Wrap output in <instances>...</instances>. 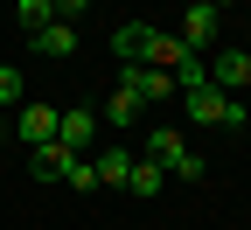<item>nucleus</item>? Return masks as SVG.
I'll use <instances>...</instances> for the list:
<instances>
[{
    "label": "nucleus",
    "mask_w": 251,
    "mask_h": 230,
    "mask_svg": "<svg viewBox=\"0 0 251 230\" xmlns=\"http://www.w3.org/2000/svg\"><path fill=\"white\" fill-rule=\"evenodd\" d=\"M91 175H98V188H126V175H133V153H126V147H98Z\"/></svg>",
    "instance_id": "9"
},
{
    "label": "nucleus",
    "mask_w": 251,
    "mask_h": 230,
    "mask_svg": "<svg viewBox=\"0 0 251 230\" xmlns=\"http://www.w3.org/2000/svg\"><path fill=\"white\" fill-rule=\"evenodd\" d=\"M126 188H133L140 203H153V195L168 188V168H161V160H133V175H126Z\"/></svg>",
    "instance_id": "12"
},
{
    "label": "nucleus",
    "mask_w": 251,
    "mask_h": 230,
    "mask_svg": "<svg viewBox=\"0 0 251 230\" xmlns=\"http://www.w3.org/2000/svg\"><path fill=\"white\" fill-rule=\"evenodd\" d=\"M70 160H84V153H70L63 140H42V147H35V181H63Z\"/></svg>",
    "instance_id": "10"
},
{
    "label": "nucleus",
    "mask_w": 251,
    "mask_h": 230,
    "mask_svg": "<svg viewBox=\"0 0 251 230\" xmlns=\"http://www.w3.org/2000/svg\"><path fill=\"white\" fill-rule=\"evenodd\" d=\"M28 49H35V56H56V63H63V56H77V28H70V21H42L35 35H28Z\"/></svg>",
    "instance_id": "8"
},
{
    "label": "nucleus",
    "mask_w": 251,
    "mask_h": 230,
    "mask_svg": "<svg viewBox=\"0 0 251 230\" xmlns=\"http://www.w3.org/2000/svg\"><path fill=\"white\" fill-rule=\"evenodd\" d=\"M209 35H216V7L209 0H188V14H181V49H209Z\"/></svg>",
    "instance_id": "6"
},
{
    "label": "nucleus",
    "mask_w": 251,
    "mask_h": 230,
    "mask_svg": "<svg viewBox=\"0 0 251 230\" xmlns=\"http://www.w3.org/2000/svg\"><path fill=\"white\" fill-rule=\"evenodd\" d=\"M112 56H119V63H153V70H175V63L196 56V49H181V35H161V28H147V21H126V28H112Z\"/></svg>",
    "instance_id": "1"
},
{
    "label": "nucleus",
    "mask_w": 251,
    "mask_h": 230,
    "mask_svg": "<svg viewBox=\"0 0 251 230\" xmlns=\"http://www.w3.org/2000/svg\"><path fill=\"white\" fill-rule=\"evenodd\" d=\"M181 153H188V140L175 133V126H153V140H147V160H161V168L175 175V168H181Z\"/></svg>",
    "instance_id": "11"
},
{
    "label": "nucleus",
    "mask_w": 251,
    "mask_h": 230,
    "mask_svg": "<svg viewBox=\"0 0 251 230\" xmlns=\"http://www.w3.org/2000/svg\"><path fill=\"white\" fill-rule=\"evenodd\" d=\"M119 84L133 91L147 112H161L168 98H175V77H168V70H147V63H119Z\"/></svg>",
    "instance_id": "3"
},
{
    "label": "nucleus",
    "mask_w": 251,
    "mask_h": 230,
    "mask_svg": "<svg viewBox=\"0 0 251 230\" xmlns=\"http://www.w3.org/2000/svg\"><path fill=\"white\" fill-rule=\"evenodd\" d=\"M105 119H112V126H140V119H147V105H140V98L126 91V84H119V91L105 98Z\"/></svg>",
    "instance_id": "13"
},
{
    "label": "nucleus",
    "mask_w": 251,
    "mask_h": 230,
    "mask_svg": "<svg viewBox=\"0 0 251 230\" xmlns=\"http://www.w3.org/2000/svg\"><path fill=\"white\" fill-rule=\"evenodd\" d=\"M84 7H91V0H56V21H77Z\"/></svg>",
    "instance_id": "16"
},
{
    "label": "nucleus",
    "mask_w": 251,
    "mask_h": 230,
    "mask_svg": "<svg viewBox=\"0 0 251 230\" xmlns=\"http://www.w3.org/2000/svg\"><path fill=\"white\" fill-rule=\"evenodd\" d=\"M209 7H230V0H209Z\"/></svg>",
    "instance_id": "17"
},
{
    "label": "nucleus",
    "mask_w": 251,
    "mask_h": 230,
    "mask_svg": "<svg viewBox=\"0 0 251 230\" xmlns=\"http://www.w3.org/2000/svg\"><path fill=\"white\" fill-rule=\"evenodd\" d=\"M91 133H98V112H91V105H70V112L56 119V140L70 147V153H84V147H91Z\"/></svg>",
    "instance_id": "7"
},
{
    "label": "nucleus",
    "mask_w": 251,
    "mask_h": 230,
    "mask_svg": "<svg viewBox=\"0 0 251 230\" xmlns=\"http://www.w3.org/2000/svg\"><path fill=\"white\" fill-rule=\"evenodd\" d=\"M181 98H188V119H196V126H224V133H237V126H244V105H237L230 91H216V84L181 91Z\"/></svg>",
    "instance_id": "2"
},
{
    "label": "nucleus",
    "mask_w": 251,
    "mask_h": 230,
    "mask_svg": "<svg viewBox=\"0 0 251 230\" xmlns=\"http://www.w3.org/2000/svg\"><path fill=\"white\" fill-rule=\"evenodd\" d=\"M56 119H63L56 105H35V98H28V105L14 112V140H21V147H42V140H56Z\"/></svg>",
    "instance_id": "4"
},
{
    "label": "nucleus",
    "mask_w": 251,
    "mask_h": 230,
    "mask_svg": "<svg viewBox=\"0 0 251 230\" xmlns=\"http://www.w3.org/2000/svg\"><path fill=\"white\" fill-rule=\"evenodd\" d=\"M42 7H56V0H42Z\"/></svg>",
    "instance_id": "18"
},
{
    "label": "nucleus",
    "mask_w": 251,
    "mask_h": 230,
    "mask_svg": "<svg viewBox=\"0 0 251 230\" xmlns=\"http://www.w3.org/2000/svg\"><path fill=\"white\" fill-rule=\"evenodd\" d=\"M209 84L237 98V91L251 84V49H216V63H209Z\"/></svg>",
    "instance_id": "5"
},
{
    "label": "nucleus",
    "mask_w": 251,
    "mask_h": 230,
    "mask_svg": "<svg viewBox=\"0 0 251 230\" xmlns=\"http://www.w3.org/2000/svg\"><path fill=\"white\" fill-rule=\"evenodd\" d=\"M0 105H14V112L28 105V77L14 70V63H0Z\"/></svg>",
    "instance_id": "14"
},
{
    "label": "nucleus",
    "mask_w": 251,
    "mask_h": 230,
    "mask_svg": "<svg viewBox=\"0 0 251 230\" xmlns=\"http://www.w3.org/2000/svg\"><path fill=\"white\" fill-rule=\"evenodd\" d=\"M70 188H98V175H91V160H70V175H63Z\"/></svg>",
    "instance_id": "15"
},
{
    "label": "nucleus",
    "mask_w": 251,
    "mask_h": 230,
    "mask_svg": "<svg viewBox=\"0 0 251 230\" xmlns=\"http://www.w3.org/2000/svg\"><path fill=\"white\" fill-rule=\"evenodd\" d=\"M181 7H188V0H181Z\"/></svg>",
    "instance_id": "19"
}]
</instances>
